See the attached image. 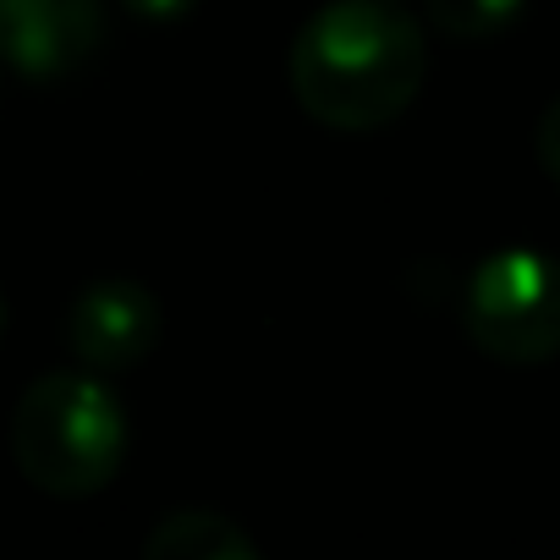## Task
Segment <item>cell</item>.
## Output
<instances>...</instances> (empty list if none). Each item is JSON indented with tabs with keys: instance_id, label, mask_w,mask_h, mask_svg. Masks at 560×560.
Instances as JSON below:
<instances>
[{
	"instance_id": "3",
	"label": "cell",
	"mask_w": 560,
	"mask_h": 560,
	"mask_svg": "<svg viewBox=\"0 0 560 560\" xmlns=\"http://www.w3.org/2000/svg\"><path fill=\"white\" fill-rule=\"evenodd\" d=\"M467 336L505 369L560 358V258L538 247H500L467 280Z\"/></svg>"
},
{
	"instance_id": "4",
	"label": "cell",
	"mask_w": 560,
	"mask_h": 560,
	"mask_svg": "<svg viewBox=\"0 0 560 560\" xmlns=\"http://www.w3.org/2000/svg\"><path fill=\"white\" fill-rule=\"evenodd\" d=\"M160 303L138 280H94L67 314V341L89 374H127L160 347Z\"/></svg>"
},
{
	"instance_id": "7",
	"label": "cell",
	"mask_w": 560,
	"mask_h": 560,
	"mask_svg": "<svg viewBox=\"0 0 560 560\" xmlns=\"http://www.w3.org/2000/svg\"><path fill=\"white\" fill-rule=\"evenodd\" d=\"M522 7H527V0H429V18H434V28H440L445 39L472 45V39L500 34Z\"/></svg>"
},
{
	"instance_id": "6",
	"label": "cell",
	"mask_w": 560,
	"mask_h": 560,
	"mask_svg": "<svg viewBox=\"0 0 560 560\" xmlns=\"http://www.w3.org/2000/svg\"><path fill=\"white\" fill-rule=\"evenodd\" d=\"M143 560H264V555L220 511H171L143 538Z\"/></svg>"
},
{
	"instance_id": "8",
	"label": "cell",
	"mask_w": 560,
	"mask_h": 560,
	"mask_svg": "<svg viewBox=\"0 0 560 560\" xmlns=\"http://www.w3.org/2000/svg\"><path fill=\"white\" fill-rule=\"evenodd\" d=\"M533 149H538V165L560 182V94H555L549 110L538 116V138H533Z\"/></svg>"
},
{
	"instance_id": "9",
	"label": "cell",
	"mask_w": 560,
	"mask_h": 560,
	"mask_svg": "<svg viewBox=\"0 0 560 560\" xmlns=\"http://www.w3.org/2000/svg\"><path fill=\"white\" fill-rule=\"evenodd\" d=\"M127 12H138V18H149V23H171V18H187L198 0H121Z\"/></svg>"
},
{
	"instance_id": "5",
	"label": "cell",
	"mask_w": 560,
	"mask_h": 560,
	"mask_svg": "<svg viewBox=\"0 0 560 560\" xmlns=\"http://www.w3.org/2000/svg\"><path fill=\"white\" fill-rule=\"evenodd\" d=\"M100 39H105L100 0H0L7 61L34 83H50L78 61H89Z\"/></svg>"
},
{
	"instance_id": "2",
	"label": "cell",
	"mask_w": 560,
	"mask_h": 560,
	"mask_svg": "<svg viewBox=\"0 0 560 560\" xmlns=\"http://www.w3.org/2000/svg\"><path fill=\"white\" fill-rule=\"evenodd\" d=\"M127 407L100 374H45L12 407V456L56 500L100 494L127 462Z\"/></svg>"
},
{
	"instance_id": "1",
	"label": "cell",
	"mask_w": 560,
	"mask_h": 560,
	"mask_svg": "<svg viewBox=\"0 0 560 560\" xmlns=\"http://www.w3.org/2000/svg\"><path fill=\"white\" fill-rule=\"evenodd\" d=\"M423 72L429 39L396 0H325L292 39V94L330 132L390 127Z\"/></svg>"
}]
</instances>
